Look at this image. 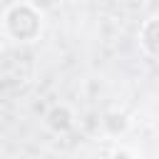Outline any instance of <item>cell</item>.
<instances>
[{
  "label": "cell",
  "mask_w": 159,
  "mask_h": 159,
  "mask_svg": "<svg viewBox=\"0 0 159 159\" xmlns=\"http://www.w3.org/2000/svg\"><path fill=\"white\" fill-rule=\"evenodd\" d=\"M137 45L144 57L159 62V12L149 15L137 30Z\"/></svg>",
  "instance_id": "obj_3"
},
{
  "label": "cell",
  "mask_w": 159,
  "mask_h": 159,
  "mask_svg": "<svg viewBox=\"0 0 159 159\" xmlns=\"http://www.w3.org/2000/svg\"><path fill=\"white\" fill-rule=\"evenodd\" d=\"M42 124L52 132V134H70L77 124V114L67 102H55L50 104V109L42 117Z\"/></svg>",
  "instance_id": "obj_2"
},
{
  "label": "cell",
  "mask_w": 159,
  "mask_h": 159,
  "mask_svg": "<svg viewBox=\"0 0 159 159\" xmlns=\"http://www.w3.org/2000/svg\"><path fill=\"white\" fill-rule=\"evenodd\" d=\"M2 32L15 45H32L45 32V12L32 0H15L2 12Z\"/></svg>",
  "instance_id": "obj_1"
},
{
  "label": "cell",
  "mask_w": 159,
  "mask_h": 159,
  "mask_svg": "<svg viewBox=\"0 0 159 159\" xmlns=\"http://www.w3.org/2000/svg\"><path fill=\"white\" fill-rule=\"evenodd\" d=\"M99 127H102V132H104L107 137L119 139V137H124V134L129 132V117H127L124 112H119V109H109V112L102 114Z\"/></svg>",
  "instance_id": "obj_4"
}]
</instances>
